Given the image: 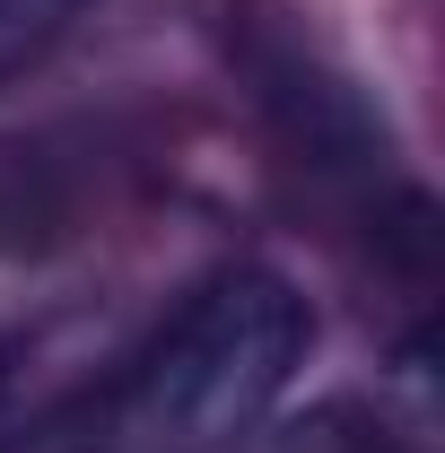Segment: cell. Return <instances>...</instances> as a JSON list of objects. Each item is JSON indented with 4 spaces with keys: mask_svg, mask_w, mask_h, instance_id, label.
Here are the masks:
<instances>
[{
    "mask_svg": "<svg viewBox=\"0 0 445 453\" xmlns=\"http://www.w3.org/2000/svg\"><path fill=\"white\" fill-rule=\"evenodd\" d=\"M315 314L279 271L201 280L88 410V453H219L306 366Z\"/></svg>",
    "mask_w": 445,
    "mask_h": 453,
    "instance_id": "obj_1",
    "label": "cell"
},
{
    "mask_svg": "<svg viewBox=\"0 0 445 453\" xmlns=\"http://www.w3.org/2000/svg\"><path fill=\"white\" fill-rule=\"evenodd\" d=\"M79 9H88V0H0V79L27 70L35 53H53L61 27H70Z\"/></svg>",
    "mask_w": 445,
    "mask_h": 453,
    "instance_id": "obj_2",
    "label": "cell"
},
{
    "mask_svg": "<svg viewBox=\"0 0 445 453\" xmlns=\"http://www.w3.org/2000/svg\"><path fill=\"white\" fill-rule=\"evenodd\" d=\"M0 357H9V349H0Z\"/></svg>",
    "mask_w": 445,
    "mask_h": 453,
    "instance_id": "obj_3",
    "label": "cell"
}]
</instances>
